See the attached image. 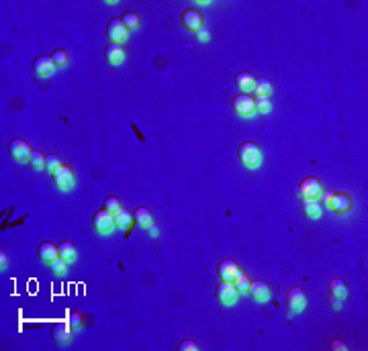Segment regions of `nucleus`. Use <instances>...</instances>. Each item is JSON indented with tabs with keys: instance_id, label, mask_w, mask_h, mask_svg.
I'll return each mask as SVG.
<instances>
[{
	"instance_id": "nucleus-1",
	"label": "nucleus",
	"mask_w": 368,
	"mask_h": 351,
	"mask_svg": "<svg viewBox=\"0 0 368 351\" xmlns=\"http://www.w3.org/2000/svg\"><path fill=\"white\" fill-rule=\"evenodd\" d=\"M325 204L331 212H336V214H348V212H352L354 208V200L350 194L346 192H331L325 196Z\"/></svg>"
},
{
	"instance_id": "nucleus-2",
	"label": "nucleus",
	"mask_w": 368,
	"mask_h": 351,
	"mask_svg": "<svg viewBox=\"0 0 368 351\" xmlns=\"http://www.w3.org/2000/svg\"><path fill=\"white\" fill-rule=\"evenodd\" d=\"M240 161L245 165V168H258L260 161H262V155H260V147L254 143V141H244L240 145Z\"/></svg>"
},
{
	"instance_id": "nucleus-3",
	"label": "nucleus",
	"mask_w": 368,
	"mask_h": 351,
	"mask_svg": "<svg viewBox=\"0 0 368 351\" xmlns=\"http://www.w3.org/2000/svg\"><path fill=\"white\" fill-rule=\"evenodd\" d=\"M231 106L240 116H252V114H256V98L252 94H240L233 98Z\"/></svg>"
},
{
	"instance_id": "nucleus-4",
	"label": "nucleus",
	"mask_w": 368,
	"mask_h": 351,
	"mask_svg": "<svg viewBox=\"0 0 368 351\" xmlns=\"http://www.w3.org/2000/svg\"><path fill=\"white\" fill-rule=\"evenodd\" d=\"M52 178H54V184L60 188V190H70L74 186V170L70 168V165H60L58 170L52 172Z\"/></svg>"
},
{
	"instance_id": "nucleus-5",
	"label": "nucleus",
	"mask_w": 368,
	"mask_h": 351,
	"mask_svg": "<svg viewBox=\"0 0 368 351\" xmlns=\"http://www.w3.org/2000/svg\"><path fill=\"white\" fill-rule=\"evenodd\" d=\"M92 227L98 231V233H103V235H107V233H111L115 229V219H113V212L107 210V208H100L94 212L92 216Z\"/></svg>"
},
{
	"instance_id": "nucleus-6",
	"label": "nucleus",
	"mask_w": 368,
	"mask_h": 351,
	"mask_svg": "<svg viewBox=\"0 0 368 351\" xmlns=\"http://www.w3.org/2000/svg\"><path fill=\"white\" fill-rule=\"evenodd\" d=\"M299 196H303V198H317L321 192H323V188H321V182L317 180V178H313V176H309V178H303L301 180V184H299V188L295 190Z\"/></svg>"
},
{
	"instance_id": "nucleus-7",
	"label": "nucleus",
	"mask_w": 368,
	"mask_h": 351,
	"mask_svg": "<svg viewBox=\"0 0 368 351\" xmlns=\"http://www.w3.org/2000/svg\"><path fill=\"white\" fill-rule=\"evenodd\" d=\"M238 288H236V284L233 282H227V280H221V284H217V288H215V296L219 302L223 304H233L236 302V298H238Z\"/></svg>"
},
{
	"instance_id": "nucleus-8",
	"label": "nucleus",
	"mask_w": 368,
	"mask_h": 351,
	"mask_svg": "<svg viewBox=\"0 0 368 351\" xmlns=\"http://www.w3.org/2000/svg\"><path fill=\"white\" fill-rule=\"evenodd\" d=\"M180 23L184 29H188V31H198L200 27H203V12L196 10V8H186V10H182L180 14Z\"/></svg>"
},
{
	"instance_id": "nucleus-9",
	"label": "nucleus",
	"mask_w": 368,
	"mask_h": 351,
	"mask_svg": "<svg viewBox=\"0 0 368 351\" xmlns=\"http://www.w3.org/2000/svg\"><path fill=\"white\" fill-rule=\"evenodd\" d=\"M127 27L123 25V21L121 19H113L109 25H107V35H109V39L113 41V43H123L125 39H127Z\"/></svg>"
},
{
	"instance_id": "nucleus-10",
	"label": "nucleus",
	"mask_w": 368,
	"mask_h": 351,
	"mask_svg": "<svg viewBox=\"0 0 368 351\" xmlns=\"http://www.w3.org/2000/svg\"><path fill=\"white\" fill-rule=\"evenodd\" d=\"M8 151H10V155L14 159H19V161H29V157L33 153L31 149H29V143L23 141V139H12L8 143Z\"/></svg>"
},
{
	"instance_id": "nucleus-11",
	"label": "nucleus",
	"mask_w": 368,
	"mask_h": 351,
	"mask_svg": "<svg viewBox=\"0 0 368 351\" xmlns=\"http://www.w3.org/2000/svg\"><path fill=\"white\" fill-rule=\"evenodd\" d=\"M305 292L301 290L299 286H295V288H291L289 290V296H287V306H289V310H293V312H301L305 308Z\"/></svg>"
},
{
	"instance_id": "nucleus-12",
	"label": "nucleus",
	"mask_w": 368,
	"mask_h": 351,
	"mask_svg": "<svg viewBox=\"0 0 368 351\" xmlns=\"http://www.w3.org/2000/svg\"><path fill=\"white\" fill-rule=\"evenodd\" d=\"M247 294L252 296L254 300H258V302H264V300H268V298H270V286H268V284H266L264 280L249 282Z\"/></svg>"
},
{
	"instance_id": "nucleus-13",
	"label": "nucleus",
	"mask_w": 368,
	"mask_h": 351,
	"mask_svg": "<svg viewBox=\"0 0 368 351\" xmlns=\"http://www.w3.org/2000/svg\"><path fill=\"white\" fill-rule=\"evenodd\" d=\"M33 70H35L37 76L47 78V76H52V74H54L56 63H54L52 55H39L35 61H33Z\"/></svg>"
},
{
	"instance_id": "nucleus-14",
	"label": "nucleus",
	"mask_w": 368,
	"mask_h": 351,
	"mask_svg": "<svg viewBox=\"0 0 368 351\" xmlns=\"http://www.w3.org/2000/svg\"><path fill=\"white\" fill-rule=\"evenodd\" d=\"M240 272H242L240 265L233 261V259H223L219 263V267H217V274H219V278L221 280H227V282H233V280L238 278Z\"/></svg>"
},
{
	"instance_id": "nucleus-15",
	"label": "nucleus",
	"mask_w": 368,
	"mask_h": 351,
	"mask_svg": "<svg viewBox=\"0 0 368 351\" xmlns=\"http://www.w3.org/2000/svg\"><path fill=\"white\" fill-rule=\"evenodd\" d=\"M52 339L56 343H68L72 339V327L70 323H56L52 329Z\"/></svg>"
},
{
	"instance_id": "nucleus-16",
	"label": "nucleus",
	"mask_w": 368,
	"mask_h": 351,
	"mask_svg": "<svg viewBox=\"0 0 368 351\" xmlns=\"http://www.w3.org/2000/svg\"><path fill=\"white\" fill-rule=\"evenodd\" d=\"M105 57H107V61L109 63H121L123 61V57H125V49H123V45L121 43H111V45H107V49H105Z\"/></svg>"
},
{
	"instance_id": "nucleus-17",
	"label": "nucleus",
	"mask_w": 368,
	"mask_h": 351,
	"mask_svg": "<svg viewBox=\"0 0 368 351\" xmlns=\"http://www.w3.org/2000/svg\"><path fill=\"white\" fill-rule=\"evenodd\" d=\"M39 257H41V261H45V263H52L54 259H58L60 257V251H58V247L54 245V243H49V241H43L41 245H39Z\"/></svg>"
},
{
	"instance_id": "nucleus-18",
	"label": "nucleus",
	"mask_w": 368,
	"mask_h": 351,
	"mask_svg": "<svg viewBox=\"0 0 368 351\" xmlns=\"http://www.w3.org/2000/svg\"><path fill=\"white\" fill-rule=\"evenodd\" d=\"M303 214L309 216V219H319L321 204L317 202V198H303Z\"/></svg>"
},
{
	"instance_id": "nucleus-19",
	"label": "nucleus",
	"mask_w": 368,
	"mask_h": 351,
	"mask_svg": "<svg viewBox=\"0 0 368 351\" xmlns=\"http://www.w3.org/2000/svg\"><path fill=\"white\" fill-rule=\"evenodd\" d=\"M254 84H256V76H254V74H249V72H240V74L236 76V86H238L240 90H244V92H252Z\"/></svg>"
},
{
	"instance_id": "nucleus-20",
	"label": "nucleus",
	"mask_w": 368,
	"mask_h": 351,
	"mask_svg": "<svg viewBox=\"0 0 368 351\" xmlns=\"http://www.w3.org/2000/svg\"><path fill=\"white\" fill-rule=\"evenodd\" d=\"M113 219H115V227H119V229H125V227H129V223H131V219H133V214L127 210V208H119V210H115L113 212Z\"/></svg>"
},
{
	"instance_id": "nucleus-21",
	"label": "nucleus",
	"mask_w": 368,
	"mask_h": 351,
	"mask_svg": "<svg viewBox=\"0 0 368 351\" xmlns=\"http://www.w3.org/2000/svg\"><path fill=\"white\" fill-rule=\"evenodd\" d=\"M252 92L258 96H268L272 92V84H270V80L268 78H256V84L252 88Z\"/></svg>"
},
{
	"instance_id": "nucleus-22",
	"label": "nucleus",
	"mask_w": 368,
	"mask_h": 351,
	"mask_svg": "<svg viewBox=\"0 0 368 351\" xmlns=\"http://www.w3.org/2000/svg\"><path fill=\"white\" fill-rule=\"evenodd\" d=\"M121 21L127 27V31H133V29H137L141 25V19H139V14L135 10H125L123 16H121Z\"/></svg>"
},
{
	"instance_id": "nucleus-23",
	"label": "nucleus",
	"mask_w": 368,
	"mask_h": 351,
	"mask_svg": "<svg viewBox=\"0 0 368 351\" xmlns=\"http://www.w3.org/2000/svg\"><path fill=\"white\" fill-rule=\"evenodd\" d=\"M58 251H60V257L65 259V261H74V259H76V247H74L70 241H63V243L58 247Z\"/></svg>"
},
{
	"instance_id": "nucleus-24",
	"label": "nucleus",
	"mask_w": 368,
	"mask_h": 351,
	"mask_svg": "<svg viewBox=\"0 0 368 351\" xmlns=\"http://www.w3.org/2000/svg\"><path fill=\"white\" fill-rule=\"evenodd\" d=\"M135 223H137L139 227H145V229L152 225V212H149V208L139 206V208L135 210Z\"/></svg>"
},
{
	"instance_id": "nucleus-25",
	"label": "nucleus",
	"mask_w": 368,
	"mask_h": 351,
	"mask_svg": "<svg viewBox=\"0 0 368 351\" xmlns=\"http://www.w3.org/2000/svg\"><path fill=\"white\" fill-rule=\"evenodd\" d=\"M329 292H331V296H338V298H342V296H346V292H348V286H346V282L344 280H331L329 282Z\"/></svg>"
},
{
	"instance_id": "nucleus-26",
	"label": "nucleus",
	"mask_w": 368,
	"mask_h": 351,
	"mask_svg": "<svg viewBox=\"0 0 368 351\" xmlns=\"http://www.w3.org/2000/svg\"><path fill=\"white\" fill-rule=\"evenodd\" d=\"M52 59H54V63H56V68H63V65L70 61V53L65 51V49H54Z\"/></svg>"
},
{
	"instance_id": "nucleus-27",
	"label": "nucleus",
	"mask_w": 368,
	"mask_h": 351,
	"mask_svg": "<svg viewBox=\"0 0 368 351\" xmlns=\"http://www.w3.org/2000/svg\"><path fill=\"white\" fill-rule=\"evenodd\" d=\"M270 108H272V104H270V98L268 96H258L256 98V112L266 114V112H270Z\"/></svg>"
},
{
	"instance_id": "nucleus-28",
	"label": "nucleus",
	"mask_w": 368,
	"mask_h": 351,
	"mask_svg": "<svg viewBox=\"0 0 368 351\" xmlns=\"http://www.w3.org/2000/svg\"><path fill=\"white\" fill-rule=\"evenodd\" d=\"M233 284H236L238 292H247V288H249V278H247L244 272H240V274H238V278L233 280Z\"/></svg>"
},
{
	"instance_id": "nucleus-29",
	"label": "nucleus",
	"mask_w": 368,
	"mask_h": 351,
	"mask_svg": "<svg viewBox=\"0 0 368 351\" xmlns=\"http://www.w3.org/2000/svg\"><path fill=\"white\" fill-rule=\"evenodd\" d=\"M49 267H52L54 274H65V270H68V261L58 257V259H54L52 263H49Z\"/></svg>"
},
{
	"instance_id": "nucleus-30",
	"label": "nucleus",
	"mask_w": 368,
	"mask_h": 351,
	"mask_svg": "<svg viewBox=\"0 0 368 351\" xmlns=\"http://www.w3.org/2000/svg\"><path fill=\"white\" fill-rule=\"evenodd\" d=\"M60 155H56V153H52V155H45V170H49V172H54V170H58L60 168Z\"/></svg>"
},
{
	"instance_id": "nucleus-31",
	"label": "nucleus",
	"mask_w": 368,
	"mask_h": 351,
	"mask_svg": "<svg viewBox=\"0 0 368 351\" xmlns=\"http://www.w3.org/2000/svg\"><path fill=\"white\" fill-rule=\"evenodd\" d=\"M29 163L33 168H45V155L39 153V151H33L31 157H29Z\"/></svg>"
},
{
	"instance_id": "nucleus-32",
	"label": "nucleus",
	"mask_w": 368,
	"mask_h": 351,
	"mask_svg": "<svg viewBox=\"0 0 368 351\" xmlns=\"http://www.w3.org/2000/svg\"><path fill=\"white\" fill-rule=\"evenodd\" d=\"M68 323H70L72 329H80V327H82V314H80L78 310H72V312L68 314Z\"/></svg>"
},
{
	"instance_id": "nucleus-33",
	"label": "nucleus",
	"mask_w": 368,
	"mask_h": 351,
	"mask_svg": "<svg viewBox=\"0 0 368 351\" xmlns=\"http://www.w3.org/2000/svg\"><path fill=\"white\" fill-rule=\"evenodd\" d=\"M103 208H107V210H111V212H115V210H119V208H121V202H119V198H115V196H109V198L105 200V204H103Z\"/></svg>"
},
{
	"instance_id": "nucleus-34",
	"label": "nucleus",
	"mask_w": 368,
	"mask_h": 351,
	"mask_svg": "<svg viewBox=\"0 0 368 351\" xmlns=\"http://www.w3.org/2000/svg\"><path fill=\"white\" fill-rule=\"evenodd\" d=\"M178 349H180V351H198V345H196L194 341H182V343L178 345Z\"/></svg>"
},
{
	"instance_id": "nucleus-35",
	"label": "nucleus",
	"mask_w": 368,
	"mask_h": 351,
	"mask_svg": "<svg viewBox=\"0 0 368 351\" xmlns=\"http://www.w3.org/2000/svg\"><path fill=\"white\" fill-rule=\"evenodd\" d=\"M194 35H196V39H198V41H209V31L205 29V25L200 27V29L194 33Z\"/></svg>"
},
{
	"instance_id": "nucleus-36",
	"label": "nucleus",
	"mask_w": 368,
	"mask_h": 351,
	"mask_svg": "<svg viewBox=\"0 0 368 351\" xmlns=\"http://www.w3.org/2000/svg\"><path fill=\"white\" fill-rule=\"evenodd\" d=\"M6 263H8V255H6V251H0V267H6Z\"/></svg>"
},
{
	"instance_id": "nucleus-37",
	"label": "nucleus",
	"mask_w": 368,
	"mask_h": 351,
	"mask_svg": "<svg viewBox=\"0 0 368 351\" xmlns=\"http://www.w3.org/2000/svg\"><path fill=\"white\" fill-rule=\"evenodd\" d=\"M331 304H333V308H342V298H338V296H331Z\"/></svg>"
},
{
	"instance_id": "nucleus-38",
	"label": "nucleus",
	"mask_w": 368,
	"mask_h": 351,
	"mask_svg": "<svg viewBox=\"0 0 368 351\" xmlns=\"http://www.w3.org/2000/svg\"><path fill=\"white\" fill-rule=\"evenodd\" d=\"M331 349H348V347H346L344 343H340V341H333V343H331Z\"/></svg>"
},
{
	"instance_id": "nucleus-39",
	"label": "nucleus",
	"mask_w": 368,
	"mask_h": 351,
	"mask_svg": "<svg viewBox=\"0 0 368 351\" xmlns=\"http://www.w3.org/2000/svg\"><path fill=\"white\" fill-rule=\"evenodd\" d=\"M147 231H149V235H158V229L154 227V223H152V225H149V227H147Z\"/></svg>"
}]
</instances>
